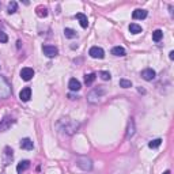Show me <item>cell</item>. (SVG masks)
<instances>
[{
    "label": "cell",
    "mask_w": 174,
    "mask_h": 174,
    "mask_svg": "<svg viewBox=\"0 0 174 174\" xmlns=\"http://www.w3.org/2000/svg\"><path fill=\"white\" fill-rule=\"evenodd\" d=\"M11 86L4 76H0V98H8L11 95Z\"/></svg>",
    "instance_id": "6da1fadb"
},
{
    "label": "cell",
    "mask_w": 174,
    "mask_h": 174,
    "mask_svg": "<svg viewBox=\"0 0 174 174\" xmlns=\"http://www.w3.org/2000/svg\"><path fill=\"white\" fill-rule=\"evenodd\" d=\"M105 88H102V87H97V88H94V90H91L90 92H88V95H87V101L90 102V103H97L99 101V98L102 97L103 94H105Z\"/></svg>",
    "instance_id": "7a4b0ae2"
},
{
    "label": "cell",
    "mask_w": 174,
    "mask_h": 174,
    "mask_svg": "<svg viewBox=\"0 0 174 174\" xmlns=\"http://www.w3.org/2000/svg\"><path fill=\"white\" fill-rule=\"evenodd\" d=\"M76 163H78V166H79L80 169L84 170V172H87V170H91V169H92V163H91V161H90L88 158H86V157L78 158Z\"/></svg>",
    "instance_id": "3957f363"
},
{
    "label": "cell",
    "mask_w": 174,
    "mask_h": 174,
    "mask_svg": "<svg viewBox=\"0 0 174 174\" xmlns=\"http://www.w3.org/2000/svg\"><path fill=\"white\" fill-rule=\"evenodd\" d=\"M88 54H90L92 59H103L105 57V52H103V49L99 46H92L91 49L88 50Z\"/></svg>",
    "instance_id": "277c9868"
},
{
    "label": "cell",
    "mask_w": 174,
    "mask_h": 174,
    "mask_svg": "<svg viewBox=\"0 0 174 174\" xmlns=\"http://www.w3.org/2000/svg\"><path fill=\"white\" fill-rule=\"evenodd\" d=\"M14 151L11 147H6L4 148V153H3V165L7 166V165H10L11 163V161H12V158H14Z\"/></svg>",
    "instance_id": "5b68a950"
},
{
    "label": "cell",
    "mask_w": 174,
    "mask_h": 174,
    "mask_svg": "<svg viewBox=\"0 0 174 174\" xmlns=\"http://www.w3.org/2000/svg\"><path fill=\"white\" fill-rule=\"evenodd\" d=\"M42 52H44V54L48 56V57H56L57 53H59L57 48L52 46V45H44L42 46Z\"/></svg>",
    "instance_id": "8992f818"
},
{
    "label": "cell",
    "mask_w": 174,
    "mask_h": 174,
    "mask_svg": "<svg viewBox=\"0 0 174 174\" xmlns=\"http://www.w3.org/2000/svg\"><path fill=\"white\" fill-rule=\"evenodd\" d=\"M34 76V71H33V68H29V67H26V68H22V71H21V78L23 80H30L31 78Z\"/></svg>",
    "instance_id": "52a82bcc"
},
{
    "label": "cell",
    "mask_w": 174,
    "mask_h": 174,
    "mask_svg": "<svg viewBox=\"0 0 174 174\" xmlns=\"http://www.w3.org/2000/svg\"><path fill=\"white\" fill-rule=\"evenodd\" d=\"M155 71L153 68H147V69H144V71H142V78L144 80H147V82H150V80H154L155 79Z\"/></svg>",
    "instance_id": "ba28073f"
},
{
    "label": "cell",
    "mask_w": 174,
    "mask_h": 174,
    "mask_svg": "<svg viewBox=\"0 0 174 174\" xmlns=\"http://www.w3.org/2000/svg\"><path fill=\"white\" fill-rule=\"evenodd\" d=\"M19 98H21V101L27 102L29 99L31 98V88H30V87H25V88H22V91L19 92Z\"/></svg>",
    "instance_id": "9c48e42d"
},
{
    "label": "cell",
    "mask_w": 174,
    "mask_h": 174,
    "mask_svg": "<svg viewBox=\"0 0 174 174\" xmlns=\"http://www.w3.org/2000/svg\"><path fill=\"white\" fill-rule=\"evenodd\" d=\"M14 123H15V120H12V118H10V117H6L4 120L0 123V132L7 131V129H8Z\"/></svg>",
    "instance_id": "30bf717a"
},
{
    "label": "cell",
    "mask_w": 174,
    "mask_h": 174,
    "mask_svg": "<svg viewBox=\"0 0 174 174\" xmlns=\"http://www.w3.org/2000/svg\"><path fill=\"white\" fill-rule=\"evenodd\" d=\"M21 148L23 150H33L34 148V144H33V140L29 138H25L21 140Z\"/></svg>",
    "instance_id": "8fae6325"
},
{
    "label": "cell",
    "mask_w": 174,
    "mask_h": 174,
    "mask_svg": "<svg viewBox=\"0 0 174 174\" xmlns=\"http://www.w3.org/2000/svg\"><path fill=\"white\" fill-rule=\"evenodd\" d=\"M68 87H69V90L71 91H79L80 90V82L78 79H75V78H72V79H69V82H68Z\"/></svg>",
    "instance_id": "7c38bea8"
},
{
    "label": "cell",
    "mask_w": 174,
    "mask_h": 174,
    "mask_svg": "<svg viewBox=\"0 0 174 174\" xmlns=\"http://www.w3.org/2000/svg\"><path fill=\"white\" fill-rule=\"evenodd\" d=\"M132 18L133 19H144V18H147V11L146 10H135L132 12Z\"/></svg>",
    "instance_id": "4fadbf2b"
},
{
    "label": "cell",
    "mask_w": 174,
    "mask_h": 174,
    "mask_svg": "<svg viewBox=\"0 0 174 174\" xmlns=\"http://www.w3.org/2000/svg\"><path fill=\"white\" fill-rule=\"evenodd\" d=\"M133 135H135V121L131 118L128 121V127H127V139L132 138Z\"/></svg>",
    "instance_id": "5bb4252c"
},
{
    "label": "cell",
    "mask_w": 174,
    "mask_h": 174,
    "mask_svg": "<svg viewBox=\"0 0 174 174\" xmlns=\"http://www.w3.org/2000/svg\"><path fill=\"white\" fill-rule=\"evenodd\" d=\"M29 166H30V162H29V161H22V162H19V163H18V166H16V173L18 174H22L25 170L29 169Z\"/></svg>",
    "instance_id": "9a60e30c"
},
{
    "label": "cell",
    "mask_w": 174,
    "mask_h": 174,
    "mask_svg": "<svg viewBox=\"0 0 174 174\" xmlns=\"http://www.w3.org/2000/svg\"><path fill=\"white\" fill-rule=\"evenodd\" d=\"M76 18H78V19H79V23H80V26H82L83 29H86L87 26H88L87 16L84 15V14H82V12H78V14H76Z\"/></svg>",
    "instance_id": "2e32d148"
},
{
    "label": "cell",
    "mask_w": 174,
    "mask_h": 174,
    "mask_svg": "<svg viewBox=\"0 0 174 174\" xmlns=\"http://www.w3.org/2000/svg\"><path fill=\"white\" fill-rule=\"evenodd\" d=\"M112 54L123 57V56H125V49H124L123 46H114L113 49H112Z\"/></svg>",
    "instance_id": "e0dca14e"
},
{
    "label": "cell",
    "mask_w": 174,
    "mask_h": 174,
    "mask_svg": "<svg viewBox=\"0 0 174 174\" xmlns=\"http://www.w3.org/2000/svg\"><path fill=\"white\" fill-rule=\"evenodd\" d=\"M129 31L132 34H139V33H142V26H139L138 23H131L129 25Z\"/></svg>",
    "instance_id": "ac0fdd59"
},
{
    "label": "cell",
    "mask_w": 174,
    "mask_h": 174,
    "mask_svg": "<svg viewBox=\"0 0 174 174\" xmlns=\"http://www.w3.org/2000/svg\"><path fill=\"white\" fill-rule=\"evenodd\" d=\"M64 35L67 37V38H76L78 33L75 30H72V29H69V27H65L64 29Z\"/></svg>",
    "instance_id": "d6986e66"
},
{
    "label": "cell",
    "mask_w": 174,
    "mask_h": 174,
    "mask_svg": "<svg viewBox=\"0 0 174 174\" xmlns=\"http://www.w3.org/2000/svg\"><path fill=\"white\" fill-rule=\"evenodd\" d=\"M162 37H163V31H162V30H159V29H158V30H155V31L153 33V40H154L155 42H159V41H161V40H162Z\"/></svg>",
    "instance_id": "ffe728a7"
},
{
    "label": "cell",
    "mask_w": 174,
    "mask_h": 174,
    "mask_svg": "<svg viewBox=\"0 0 174 174\" xmlns=\"http://www.w3.org/2000/svg\"><path fill=\"white\" fill-rule=\"evenodd\" d=\"M95 78H97L95 73H88V75L84 76V83H86V84H91L95 80Z\"/></svg>",
    "instance_id": "44dd1931"
},
{
    "label": "cell",
    "mask_w": 174,
    "mask_h": 174,
    "mask_svg": "<svg viewBox=\"0 0 174 174\" xmlns=\"http://www.w3.org/2000/svg\"><path fill=\"white\" fill-rule=\"evenodd\" d=\"M161 144H162V139H155V140H151L148 143V147L150 148H158Z\"/></svg>",
    "instance_id": "7402d4cb"
},
{
    "label": "cell",
    "mask_w": 174,
    "mask_h": 174,
    "mask_svg": "<svg viewBox=\"0 0 174 174\" xmlns=\"http://www.w3.org/2000/svg\"><path fill=\"white\" fill-rule=\"evenodd\" d=\"M37 15H38L40 18H45L48 15V10L42 8V7H38V8H37Z\"/></svg>",
    "instance_id": "603a6c76"
},
{
    "label": "cell",
    "mask_w": 174,
    "mask_h": 174,
    "mask_svg": "<svg viewBox=\"0 0 174 174\" xmlns=\"http://www.w3.org/2000/svg\"><path fill=\"white\" fill-rule=\"evenodd\" d=\"M16 10H18V4H16V2H11L10 4H8V14H14V12H16Z\"/></svg>",
    "instance_id": "cb8c5ba5"
},
{
    "label": "cell",
    "mask_w": 174,
    "mask_h": 174,
    "mask_svg": "<svg viewBox=\"0 0 174 174\" xmlns=\"http://www.w3.org/2000/svg\"><path fill=\"white\" fill-rule=\"evenodd\" d=\"M120 86L124 87V88L132 87V82H131V80H127V79H121V80H120Z\"/></svg>",
    "instance_id": "d4e9b609"
},
{
    "label": "cell",
    "mask_w": 174,
    "mask_h": 174,
    "mask_svg": "<svg viewBox=\"0 0 174 174\" xmlns=\"http://www.w3.org/2000/svg\"><path fill=\"white\" fill-rule=\"evenodd\" d=\"M99 76H101V79H103V80H110V78H112L108 71H101L99 72Z\"/></svg>",
    "instance_id": "484cf974"
},
{
    "label": "cell",
    "mask_w": 174,
    "mask_h": 174,
    "mask_svg": "<svg viewBox=\"0 0 174 174\" xmlns=\"http://www.w3.org/2000/svg\"><path fill=\"white\" fill-rule=\"evenodd\" d=\"M8 41V37L4 31H0V42H7Z\"/></svg>",
    "instance_id": "4316f807"
},
{
    "label": "cell",
    "mask_w": 174,
    "mask_h": 174,
    "mask_svg": "<svg viewBox=\"0 0 174 174\" xmlns=\"http://www.w3.org/2000/svg\"><path fill=\"white\" fill-rule=\"evenodd\" d=\"M68 98H69V99H76V98H78V95H73V94H68Z\"/></svg>",
    "instance_id": "83f0119b"
},
{
    "label": "cell",
    "mask_w": 174,
    "mask_h": 174,
    "mask_svg": "<svg viewBox=\"0 0 174 174\" xmlns=\"http://www.w3.org/2000/svg\"><path fill=\"white\" fill-rule=\"evenodd\" d=\"M169 57H170V60H174V52L173 50L169 53Z\"/></svg>",
    "instance_id": "f1b7e54d"
},
{
    "label": "cell",
    "mask_w": 174,
    "mask_h": 174,
    "mask_svg": "<svg viewBox=\"0 0 174 174\" xmlns=\"http://www.w3.org/2000/svg\"><path fill=\"white\" fill-rule=\"evenodd\" d=\"M163 174H170V170H166V172H165Z\"/></svg>",
    "instance_id": "f546056e"
}]
</instances>
